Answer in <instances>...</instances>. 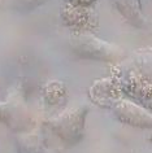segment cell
Segmentation results:
<instances>
[{"instance_id":"cell-1","label":"cell","mask_w":152,"mask_h":153,"mask_svg":"<svg viewBox=\"0 0 152 153\" xmlns=\"http://www.w3.org/2000/svg\"><path fill=\"white\" fill-rule=\"evenodd\" d=\"M70 48L75 55L83 59L115 61L122 55V49L116 44L95 36L89 31H77L70 35Z\"/></svg>"},{"instance_id":"cell-2","label":"cell","mask_w":152,"mask_h":153,"mask_svg":"<svg viewBox=\"0 0 152 153\" xmlns=\"http://www.w3.org/2000/svg\"><path fill=\"white\" fill-rule=\"evenodd\" d=\"M87 108L86 106H73L61 114L56 116L48 122L51 130L68 145L75 144L82 139L85 131Z\"/></svg>"},{"instance_id":"cell-3","label":"cell","mask_w":152,"mask_h":153,"mask_svg":"<svg viewBox=\"0 0 152 153\" xmlns=\"http://www.w3.org/2000/svg\"><path fill=\"white\" fill-rule=\"evenodd\" d=\"M113 112L121 122L138 128L152 130V116L143 106L126 99L117 100L113 104Z\"/></svg>"},{"instance_id":"cell-4","label":"cell","mask_w":152,"mask_h":153,"mask_svg":"<svg viewBox=\"0 0 152 153\" xmlns=\"http://www.w3.org/2000/svg\"><path fill=\"white\" fill-rule=\"evenodd\" d=\"M127 94L139 100L143 105L152 108V83L142 75H134L125 85Z\"/></svg>"},{"instance_id":"cell-5","label":"cell","mask_w":152,"mask_h":153,"mask_svg":"<svg viewBox=\"0 0 152 153\" xmlns=\"http://www.w3.org/2000/svg\"><path fill=\"white\" fill-rule=\"evenodd\" d=\"M113 4L133 26H136V27L144 26L140 0H113Z\"/></svg>"},{"instance_id":"cell-6","label":"cell","mask_w":152,"mask_h":153,"mask_svg":"<svg viewBox=\"0 0 152 153\" xmlns=\"http://www.w3.org/2000/svg\"><path fill=\"white\" fill-rule=\"evenodd\" d=\"M63 18L66 24H72L74 26L85 25L90 21V16L82 7H75L68 3L66 7L63 8Z\"/></svg>"},{"instance_id":"cell-7","label":"cell","mask_w":152,"mask_h":153,"mask_svg":"<svg viewBox=\"0 0 152 153\" xmlns=\"http://www.w3.org/2000/svg\"><path fill=\"white\" fill-rule=\"evenodd\" d=\"M135 64L138 65L140 75L152 83V47L136 51Z\"/></svg>"},{"instance_id":"cell-8","label":"cell","mask_w":152,"mask_h":153,"mask_svg":"<svg viewBox=\"0 0 152 153\" xmlns=\"http://www.w3.org/2000/svg\"><path fill=\"white\" fill-rule=\"evenodd\" d=\"M63 96H65V88L61 83L51 82L45 87V99L49 102H57Z\"/></svg>"},{"instance_id":"cell-9","label":"cell","mask_w":152,"mask_h":153,"mask_svg":"<svg viewBox=\"0 0 152 153\" xmlns=\"http://www.w3.org/2000/svg\"><path fill=\"white\" fill-rule=\"evenodd\" d=\"M44 1L45 0H9V7L14 10L24 12V10L33 9L38 5L43 4Z\"/></svg>"},{"instance_id":"cell-10","label":"cell","mask_w":152,"mask_h":153,"mask_svg":"<svg viewBox=\"0 0 152 153\" xmlns=\"http://www.w3.org/2000/svg\"><path fill=\"white\" fill-rule=\"evenodd\" d=\"M95 1H96V0H69L70 4H73L75 7H82V8L92 5Z\"/></svg>"}]
</instances>
